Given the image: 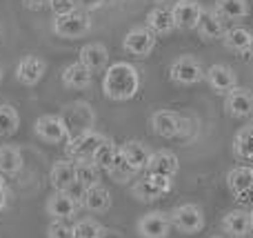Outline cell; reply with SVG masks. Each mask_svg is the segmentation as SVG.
<instances>
[{
    "mask_svg": "<svg viewBox=\"0 0 253 238\" xmlns=\"http://www.w3.org/2000/svg\"><path fill=\"white\" fill-rule=\"evenodd\" d=\"M233 156L238 160H253V123L245 125L233 138Z\"/></svg>",
    "mask_w": 253,
    "mask_h": 238,
    "instance_id": "f1b7e54d",
    "label": "cell"
},
{
    "mask_svg": "<svg viewBox=\"0 0 253 238\" xmlns=\"http://www.w3.org/2000/svg\"><path fill=\"white\" fill-rule=\"evenodd\" d=\"M224 109L233 118H249L253 116V92L247 87H236L224 96Z\"/></svg>",
    "mask_w": 253,
    "mask_h": 238,
    "instance_id": "4fadbf2b",
    "label": "cell"
},
{
    "mask_svg": "<svg viewBox=\"0 0 253 238\" xmlns=\"http://www.w3.org/2000/svg\"><path fill=\"white\" fill-rule=\"evenodd\" d=\"M102 141H105L102 134L93 132V129H84V132H80L78 136L69 138V143H67V154H69L74 160L93 158V154H96L98 145H100Z\"/></svg>",
    "mask_w": 253,
    "mask_h": 238,
    "instance_id": "ba28073f",
    "label": "cell"
},
{
    "mask_svg": "<svg viewBox=\"0 0 253 238\" xmlns=\"http://www.w3.org/2000/svg\"><path fill=\"white\" fill-rule=\"evenodd\" d=\"M222 230H224V234L231 238H247L253 230L249 212H245V209H231L222 218Z\"/></svg>",
    "mask_w": 253,
    "mask_h": 238,
    "instance_id": "ffe728a7",
    "label": "cell"
},
{
    "mask_svg": "<svg viewBox=\"0 0 253 238\" xmlns=\"http://www.w3.org/2000/svg\"><path fill=\"white\" fill-rule=\"evenodd\" d=\"M156 40L158 36L149 27H133V29L126 31L123 40V49L126 53H131V56L147 58L153 51V47H156Z\"/></svg>",
    "mask_w": 253,
    "mask_h": 238,
    "instance_id": "52a82bcc",
    "label": "cell"
},
{
    "mask_svg": "<svg viewBox=\"0 0 253 238\" xmlns=\"http://www.w3.org/2000/svg\"><path fill=\"white\" fill-rule=\"evenodd\" d=\"M171 11H173L175 27H180V29H196L202 13H205V7L198 0H178L171 7Z\"/></svg>",
    "mask_w": 253,
    "mask_h": 238,
    "instance_id": "5bb4252c",
    "label": "cell"
},
{
    "mask_svg": "<svg viewBox=\"0 0 253 238\" xmlns=\"http://www.w3.org/2000/svg\"><path fill=\"white\" fill-rule=\"evenodd\" d=\"M102 92L109 100H131L140 92V74L131 62H114L105 69Z\"/></svg>",
    "mask_w": 253,
    "mask_h": 238,
    "instance_id": "6da1fadb",
    "label": "cell"
},
{
    "mask_svg": "<svg viewBox=\"0 0 253 238\" xmlns=\"http://www.w3.org/2000/svg\"><path fill=\"white\" fill-rule=\"evenodd\" d=\"M49 181H51V185L56 191L69 190V187L76 183V163H71V160H58V163L51 167Z\"/></svg>",
    "mask_w": 253,
    "mask_h": 238,
    "instance_id": "cb8c5ba5",
    "label": "cell"
},
{
    "mask_svg": "<svg viewBox=\"0 0 253 238\" xmlns=\"http://www.w3.org/2000/svg\"><path fill=\"white\" fill-rule=\"evenodd\" d=\"M25 2V7H29V9H44V7H49V0H22Z\"/></svg>",
    "mask_w": 253,
    "mask_h": 238,
    "instance_id": "74e56055",
    "label": "cell"
},
{
    "mask_svg": "<svg viewBox=\"0 0 253 238\" xmlns=\"http://www.w3.org/2000/svg\"><path fill=\"white\" fill-rule=\"evenodd\" d=\"M222 43L227 49L236 53H251L253 51V34L247 27H231L224 31Z\"/></svg>",
    "mask_w": 253,
    "mask_h": 238,
    "instance_id": "603a6c76",
    "label": "cell"
},
{
    "mask_svg": "<svg viewBox=\"0 0 253 238\" xmlns=\"http://www.w3.org/2000/svg\"><path fill=\"white\" fill-rule=\"evenodd\" d=\"M36 134L49 145L69 143V127H67V120L60 118V116H40L36 120Z\"/></svg>",
    "mask_w": 253,
    "mask_h": 238,
    "instance_id": "8992f818",
    "label": "cell"
},
{
    "mask_svg": "<svg viewBox=\"0 0 253 238\" xmlns=\"http://www.w3.org/2000/svg\"><path fill=\"white\" fill-rule=\"evenodd\" d=\"M47 71V62L38 56H25L16 67V78L22 85H38Z\"/></svg>",
    "mask_w": 253,
    "mask_h": 238,
    "instance_id": "9a60e30c",
    "label": "cell"
},
{
    "mask_svg": "<svg viewBox=\"0 0 253 238\" xmlns=\"http://www.w3.org/2000/svg\"><path fill=\"white\" fill-rule=\"evenodd\" d=\"M211 238H220V236H211Z\"/></svg>",
    "mask_w": 253,
    "mask_h": 238,
    "instance_id": "b9f144b4",
    "label": "cell"
},
{
    "mask_svg": "<svg viewBox=\"0 0 253 238\" xmlns=\"http://www.w3.org/2000/svg\"><path fill=\"white\" fill-rule=\"evenodd\" d=\"M83 205L89 209L91 214H105L111 207V194L107 187L102 185H93L84 191V200Z\"/></svg>",
    "mask_w": 253,
    "mask_h": 238,
    "instance_id": "4316f807",
    "label": "cell"
},
{
    "mask_svg": "<svg viewBox=\"0 0 253 238\" xmlns=\"http://www.w3.org/2000/svg\"><path fill=\"white\" fill-rule=\"evenodd\" d=\"M0 83H2V69H0Z\"/></svg>",
    "mask_w": 253,
    "mask_h": 238,
    "instance_id": "60d3db41",
    "label": "cell"
},
{
    "mask_svg": "<svg viewBox=\"0 0 253 238\" xmlns=\"http://www.w3.org/2000/svg\"><path fill=\"white\" fill-rule=\"evenodd\" d=\"M22 169V154L18 147H0V178H11Z\"/></svg>",
    "mask_w": 253,
    "mask_h": 238,
    "instance_id": "83f0119b",
    "label": "cell"
},
{
    "mask_svg": "<svg viewBox=\"0 0 253 238\" xmlns=\"http://www.w3.org/2000/svg\"><path fill=\"white\" fill-rule=\"evenodd\" d=\"M109 178L111 181H116V183H129L131 178L135 176V172L126 165V160L123 158V154H120V149H118V156H116V160H114V165L109 167Z\"/></svg>",
    "mask_w": 253,
    "mask_h": 238,
    "instance_id": "836d02e7",
    "label": "cell"
},
{
    "mask_svg": "<svg viewBox=\"0 0 253 238\" xmlns=\"http://www.w3.org/2000/svg\"><path fill=\"white\" fill-rule=\"evenodd\" d=\"M151 127L158 136L162 138H175L184 132L187 123L180 118V114L175 111H169V109H160L151 116Z\"/></svg>",
    "mask_w": 253,
    "mask_h": 238,
    "instance_id": "7c38bea8",
    "label": "cell"
},
{
    "mask_svg": "<svg viewBox=\"0 0 253 238\" xmlns=\"http://www.w3.org/2000/svg\"><path fill=\"white\" fill-rule=\"evenodd\" d=\"M169 216H171V227H175L182 234H198L205 227V214L193 203L178 205Z\"/></svg>",
    "mask_w": 253,
    "mask_h": 238,
    "instance_id": "5b68a950",
    "label": "cell"
},
{
    "mask_svg": "<svg viewBox=\"0 0 253 238\" xmlns=\"http://www.w3.org/2000/svg\"><path fill=\"white\" fill-rule=\"evenodd\" d=\"M65 191H67V194H69L71 198H74V200H76V203H78V205H83V200H84V191H87V190H84V187L80 185L78 181H76L74 185H71L69 190H65Z\"/></svg>",
    "mask_w": 253,
    "mask_h": 238,
    "instance_id": "8d00e7d4",
    "label": "cell"
},
{
    "mask_svg": "<svg viewBox=\"0 0 253 238\" xmlns=\"http://www.w3.org/2000/svg\"><path fill=\"white\" fill-rule=\"evenodd\" d=\"M120 154H123V158L126 160V165H129L135 174H138V172H147L149 158H151V151H149L147 145H142L140 141H126L125 145L120 147Z\"/></svg>",
    "mask_w": 253,
    "mask_h": 238,
    "instance_id": "d6986e66",
    "label": "cell"
},
{
    "mask_svg": "<svg viewBox=\"0 0 253 238\" xmlns=\"http://www.w3.org/2000/svg\"><path fill=\"white\" fill-rule=\"evenodd\" d=\"M49 9L58 16H67V13L76 11V0H49Z\"/></svg>",
    "mask_w": 253,
    "mask_h": 238,
    "instance_id": "d590c367",
    "label": "cell"
},
{
    "mask_svg": "<svg viewBox=\"0 0 253 238\" xmlns=\"http://www.w3.org/2000/svg\"><path fill=\"white\" fill-rule=\"evenodd\" d=\"M196 31L200 34L202 40H218V38H222L224 31H227V22H224L213 9H205Z\"/></svg>",
    "mask_w": 253,
    "mask_h": 238,
    "instance_id": "7402d4cb",
    "label": "cell"
},
{
    "mask_svg": "<svg viewBox=\"0 0 253 238\" xmlns=\"http://www.w3.org/2000/svg\"><path fill=\"white\" fill-rule=\"evenodd\" d=\"M178 169H180L178 156L167 149L153 151L147 165V174H156V176H167V178H173L178 174Z\"/></svg>",
    "mask_w": 253,
    "mask_h": 238,
    "instance_id": "ac0fdd59",
    "label": "cell"
},
{
    "mask_svg": "<svg viewBox=\"0 0 253 238\" xmlns=\"http://www.w3.org/2000/svg\"><path fill=\"white\" fill-rule=\"evenodd\" d=\"M91 71L83 62H71L62 69V83L69 89H87L91 85Z\"/></svg>",
    "mask_w": 253,
    "mask_h": 238,
    "instance_id": "d4e9b609",
    "label": "cell"
},
{
    "mask_svg": "<svg viewBox=\"0 0 253 238\" xmlns=\"http://www.w3.org/2000/svg\"><path fill=\"white\" fill-rule=\"evenodd\" d=\"M89 29H91V18H89V13L80 11V9L67 13V16H58L53 20V34L67 40L83 38L84 34H89Z\"/></svg>",
    "mask_w": 253,
    "mask_h": 238,
    "instance_id": "3957f363",
    "label": "cell"
},
{
    "mask_svg": "<svg viewBox=\"0 0 253 238\" xmlns=\"http://www.w3.org/2000/svg\"><path fill=\"white\" fill-rule=\"evenodd\" d=\"M249 216H251V225H253V209H251V212H249Z\"/></svg>",
    "mask_w": 253,
    "mask_h": 238,
    "instance_id": "ab89813d",
    "label": "cell"
},
{
    "mask_svg": "<svg viewBox=\"0 0 253 238\" xmlns=\"http://www.w3.org/2000/svg\"><path fill=\"white\" fill-rule=\"evenodd\" d=\"M7 207V190H4V185H2V181H0V212Z\"/></svg>",
    "mask_w": 253,
    "mask_h": 238,
    "instance_id": "f35d334b",
    "label": "cell"
},
{
    "mask_svg": "<svg viewBox=\"0 0 253 238\" xmlns=\"http://www.w3.org/2000/svg\"><path fill=\"white\" fill-rule=\"evenodd\" d=\"M169 76H171V80H175L178 85H198L205 80V67H202V62L198 60L196 56L184 53V56L175 58V60L171 62Z\"/></svg>",
    "mask_w": 253,
    "mask_h": 238,
    "instance_id": "277c9868",
    "label": "cell"
},
{
    "mask_svg": "<svg viewBox=\"0 0 253 238\" xmlns=\"http://www.w3.org/2000/svg\"><path fill=\"white\" fill-rule=\"evenodd\" d=\"M105 227L96 218H80L74 225V238H102Z\"/></svg>",
    "mask_w": 253,
    "mask_h": 238,
    "instance_id": "1f68e13d",
    "label": "cell"
},
{
    "mask_svg": "<svg viewBox=\"0 0 253 238\" xmlns=\"http://www.w3.org/2000/svg\"><path fill=\"white\" fill-rule=\"evenodd\" d=\"M147 27L153 31L156 36H165L171 34L175 29V20H173V11L167 4H158L151 11L147 13Z\"/></svg>",
    "mask_w": 253,
    "mask_h": 238,
    "instance_id": "44dd1931",
    "label": "cell"
},
{
    "mask_svg": "<svg viewBox=\"0 0 253 238\" xmlns=\"http://www.w3.org/2000/svg\"><path fill=\"white\" fill-rule=\"evenodd\" d=\"M169 232L171 216L167 212H149L138 221V234L142 238H167Z\"/></svg>",
    "mask_w": 253,
    "mask_h": 238,
    "instance_id": "30bf717a",
    "label": "cell"
},
{
    "mask_svg": "<svg viewBox=\"0 0 253 238\" xmlns=\"http://www.w3.org/2000/svg\"><path fill=\"white\" fill-rule=\"evenodd\" d=\"M227 187L233 194V198L247 200L253 194V172L247 165H238V167L229 169L227 174Z\"/></svg>",
    "mask_w": 253,
    "mask_h": 238,
    "instance_id": "8fae6325",
    "label": "cell"
},
{
    "mask_svg": "<svg viewBox=\"0 0 253 238\" xmlns=\"http://www.w3.org/2000/svg\"><path fill=\"white\" fill-rule=\"evenodd\" d=\"M20 116L11 105H0V136H11L16 134Z\"/></svg>",
    "mask_w": 253,
    "mask_h": 238,
    "instance_id": "d6a6232c",
    "label": "cell"
},
{
    "mask_svg": "<svg viewBox=\"0 0 253 238\" xmlns=\"http://www.w3.org/2000/svg\"><path fill=\"white\" fill-rule=\"evenodd\" d=\"M251 172H253V167H251Z\"/></svg>",
    "mask_w": 253,
    "mask_h": 238,
    "instance_id": "7bdbcfd3",
    "label": "cell"
},
{
    "mask_svg": "<svg viewBox=\"0 0 253 238\" xmlns=\"http://www.w3.org/2000/svg\"><path fill=\"white\" fill-rule=\"evenodd\" d=\"M78 62H83L89 71H105L109 67V51L102 43H89L80 49Z\"/></svg>",
    "mask_w": 253,
    "mask_h": 238,
    "instance_id": "2e32d148",
    "label": "cell"
},
{
    "mask_svg": "<svg viewBox=\"0 0 253 238\" xmlns=\"http://www.w3.org/2000/svg\"><path fill=\"white\" fill-rule=\"evenodd\" d=\"M78 207L80 205L67 191H53L47 198V214L53 221H67V218H71L78 212Z\"/></svg>",
    "mask_w": 253,
    "mask_h": 238,
    "instance_id": "e0dca14e",
    "label": "cell"
},
{
    "mask_svg": "<svg viewBox=\"0 0 253 238\" xmlns=\"http://www.w3.org/2000/svg\"><path fill=\"white\" fill-rule=\"evenodd\" d=\"M213 11L222 18L224 22L229 20H242L249 13V2L247 0H215L213 2Z\"/></svg>",
    "mask_w": 253,
    "mask_h": 238,
    "instance_id": "484cf974",
    "label": "cell"
},
{
    "mask_svg": "<svg viewBox=\"0 0 253 238\" xmlns=\"http://www.w3.org/2000/svg\"><path fill=\"white\" fill-rule=\"evenodd\" d=\"M205 80L211 87V92L218 94V96H227L229 92L238 87V76L231 67L222 65V62H215L209 69H205Z\"/></svg>",
    "mask_w": 253,
    "mask_h": 238,
    "instance_id": "9c48e42d",
    "label": "cell"
},
{
    "mask_svg": "<svg viewBox=\"0 0 253 238\" xmlns=\"http://www.w3.org/2000/svg\"><path fill=\"white\" fill-rule=\"evenodd\" d=\"M118 149H120V147L116 145L111 138H105V141L98 145V149H96V154H93L91 160L98 165V169H100V172H109V167L114 165L116 156H118Z\"/></svg>",
    "mask_w": 253,
    "mask_h": 238,
    "instance_id": "4dcf8cb0",
    "label": "cell"
},
{
    "mask_svg": "<svg viewBox=\"0 0 253 238\" xmlns=\"http://www.w3.org/2000/svg\"><path fill=\"white\" fill-rule=\"evenodd\" d=\"M47 238H74V227L65 221H53L47 230Z\"/></svg>",
    "mask_w": 253,
    "mask_h": 238,
    "instance_id": "e575fe53",
    "label": "cell"
},
{
    "mask_svg": "<svg viewBox=\"0 0 253 238\" xmlns=\"http://www.w3.org/2000/svg\"><path fill=\"white\" fill-rule=\"evenodd\" d=\"M171 190H173V178L147 174V176L138 178L131 185V196L135 200H140V203H151V200H158L160 196L169 194Z\"/></svg>",
    "mask_w": 253,
    "mask_h": 238,
    "instance_id": "7a4b0ae2",
    "label": "cell"
},
{
    "mask_svg": "<svg viewBox=\"0 0 253 238\" xmlns=\"http://www.w3.org/2000/svg\"><path fill=\"white\" fill-rule=\"evenodd\" d=\"M76 181L89 190L93 185H100V169L91 158L87 160H76Z\"/></svg>",
    "mask_w": 253,
    "mask_h": 238,
    "instance_id": "f546056e",
    "label": "cell"
}]
</instances>
